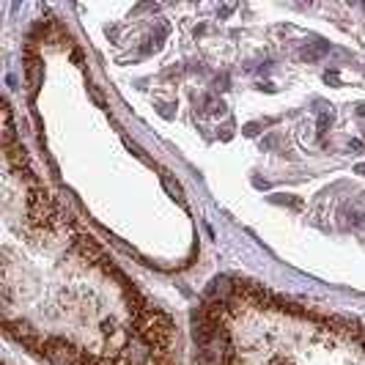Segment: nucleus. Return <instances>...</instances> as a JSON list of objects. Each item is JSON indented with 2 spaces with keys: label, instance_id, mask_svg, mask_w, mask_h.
<instances>
[{
  "label": "nucleus",
  "instance_id": "nucleus-2",
  "mask_svg": "<svg viewBox=\"0 0 365 365\" xmlns=\"http://www.w3.org/2000/svg\"><path fill=\"white\" fill-rule=\"evenodd\" d=\"M192 332L198 365H365V324L239 277L212 283Z\"/></svg>",
  "mask_w": 365,
  "mask_h": 365
},
{
  "label": "nucleus",
  "instance_id": "nucleus-1",
  "mask_svg": "<svg viewBox=\"0 0 365 365\" xmlns=\"http://www.w3.org/2000/svg\"><path fill=\"white\" fill-rule=\"evenodd\" d=\"M0 170L6 335L50 365H182L179 324L50 195L9 110Z\"/></svg>",
  "mask_w": 365,
  "mask_h": 365
}]
</instances>
